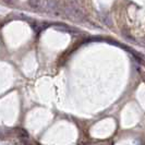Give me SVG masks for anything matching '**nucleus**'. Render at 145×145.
I'll return each instance as SVG.
<instances>
[{
    "mask_svg": "<svg viewBox=\"0 0 145 145\" xmlns=\"http://www.w3.org/2000/svg\"><path fill=\"white\" fill-rule=\"evenodd\" d=\"M63 13L65 14V16L72 21L75 22H81L85 19V15H84V12L82 11L81 9L74 1H71L69 2L65 8H63Z\"/></svg>",
    "mask_w": 145,
    "mask_h": 145,
    "instance_id": "1",
    "label": "nucleus"
},
{
    "mask_svg": "<svg viewBox=\"0 0 145 145\" xmlns=\"http://www.w3.org/2000/svg\"><path fill=\"white\" fill-rule=\"evenodd\" d=\"M39 8L44 12L49 13L54 16H60L62 14V10L57 0H40Z\"/></svg>",
    "mask_w": 145,
    "mask_h": 145,
    "instance_id": "2",
    "label": "nucleus"
},
{
    "mask_svg": "<svg viewBox=\"0 0 145 145\" xmlns=\"http://www.w3.org/2000/svg\"><path fill=\"white\" fill-rule=\"evenodd\" d=\"M29 6L34 9H38L40 6V0H29Z\"/></svg>",
    "mask_w": 145,
    "mask_h": 145,
    "instance_id": "3",
    "label": "nucleus"
}]
</instances>
